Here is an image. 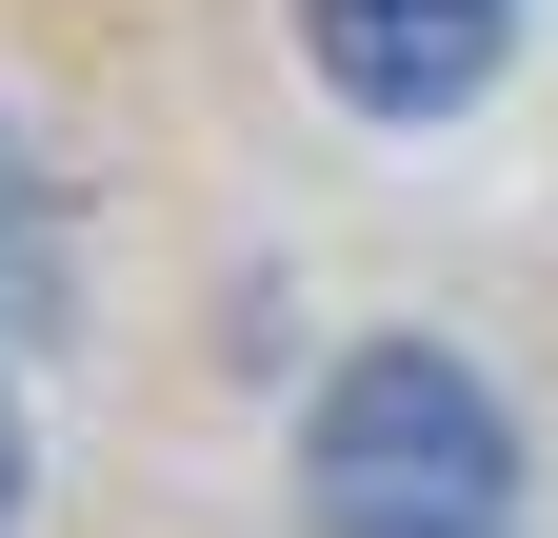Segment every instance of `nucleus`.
I'll list each match as a JSON object with an SVG mask.
<instances>
[{
  "mask_svg": "<svg viewBox=\"0 0 558 538\" xmlns=\"http://www.w3.org/2000/svg\"><path fill=\"white\" fill-rule=\"evenodd\" d=\"M300 518L319 538H519V419L459 340H360L300 399Z\"/></svg>",
  "mask_w": 558,
  "mask_h": 538,
  "instance_id": "nucleus-1",
  "label": "nucleus"
},
{
  "mask_svg": "<svg viewBox=\"0 0 558 538\" xmlns=\"http://www.w3.org/2000/svg\"><path fill=\"white\" fill-rule=\"evenodd\" d=\"M300 60H319L360 120H459V100L519 60V0H300Z\"/></svg>",
  "mask_w": 558,
  "mask_h": 538,
  "instance_id": "nucleus-2",
  "label": "nucleus"
},
{
  "mask_svg": "<svg viewBox=\"0 0 558 538\" xmlns=\"http://www.w3.org/2000/svg\"><path fill=\"white\" fill-rule=\"evenodd\" d=\"M0 538H21V399H0Z\"/></svg>",
  "mask_w": 558,
  "mask_h": 538,
  "instance_id": "nucleus-3",
  "label": "nucleus"
}]
</instances>
